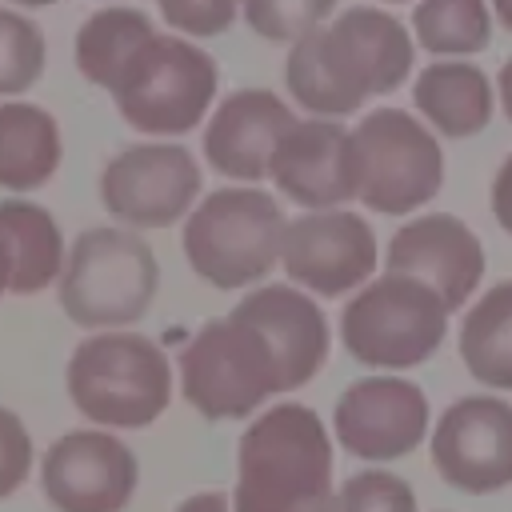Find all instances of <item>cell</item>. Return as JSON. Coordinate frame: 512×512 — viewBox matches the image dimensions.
<instances>
[{
	"instance_id": "cell-1",
	"label": "cell",
	"mask_w": 512,
	"mask_h": 512,
	"mask_svg": "<svg viewBox=\"0 0 512 512\" xmlns=\"http://www.w3.org/2000/svg\"><path fill=\"white\" fill-rule=\"evenodd\" d=\"M412 56L416 44L392 12L356 4L288 48L284 84L300 108L336 120L360 112L372 96L396 92L412 72Z\"/></svg>"
},
{
	"instance_id": "cell-2",
	"label": "cell",
	"mask_w": 512,
	"mask_h": 512,
	"mask_svg": "<svg viewBox=\"0 0 512 512\" xmlns=\"http://www.w3.org/2000/svg\"><path fill=\"white\" fill-rule=\"evenodd\" d=\"M232 512H336L332 436L308 404H276L236 444Z\"/></svg>"
},
{
	"instance_id": "cell-3",
	"label": "cell",
	"mask_w": 512,
	"mask_h": 512,
	"mask_svg": "<svg viewBox=\"0 0 512 512\" xmlns=\"http://www.w3.org/2000/svg\"><path fill=\"white\" fill-rule=\"evenodd\" d=\"M68 400L104 428H148L172 400V364L140 332H100L72 348L64 368Z\"/></svg>"
},
{
	"instance_id": "cell-4",
	"label": "cell",
	"mask_w": 512,
	"mask_h": 512,
	"mask_svg": "<svg viewBox=\"0 0 512 512\" xmlns=\"http://www.w3.org/2000/svg\"><path fill=\"white\" fill-rule=\"evenodd\" d=\"M160 288V264L144 236L128 228H84L60 272V308L76 328H128L144 320Z\"/></svg>"
},
{
	"instance_id": "cell-5",
	"label": "cell",
	"mask_w": 512,
	"mask_h": 512,
	"mask_svg": "<svg viewBox=\"0 0 512 512\" xmlns=\"http://www.w3.org/2000/svg\"><path fill=\"white\" fill-rule=\"evenodd\" d=\"M284 228L288 216L272 192L252 184L216 188L192 208L184 224V256L204 284L220 292L248 288L280 264Z\"/></svg>"
},
{
	"instance_id": "cell-6",
	"label": "cell",
	"mask_w": 512,
	"mask_h": 512,
	"mask_svg": "<svg viewBox=\"0 0 512 512\" xmlns=\"http://www.w3.org/2000/svg\"><path fill=\"white\" fill-rule=\"evenodd\" d=\"M216 84L220 68L200 44L188 36L152 32L112 80L108 96L132 128L148 136H184L208 116Z\"/></svg>"
},
{
	"instance_id": "cell-7",
	"label": "cell",
	"mask_w": 512,
	"mask_h": 512,
	"mask_svg": "<svg viewBox=\"0 0 512 512\" xmlns=\"http://www.w3.org/2000/svg\"><path fill=\"white\" fill-rule=\"evenodd\" d=\"M444 300L400 272H384L356 288L340 312V344L356 364L368 368H416L448 336Z\"/></svg>"
},
{
	"instance_id": "cell-8",
	"label": "cell",
	"mask_w": 512,
	"mask_h": 512,
	"mask_svg": "<svg viewBox=\"0 0 512 512\" xmlns=\"http://www.w3.org/2000/svg\"><path fill=\"white\" fill-rule=\"evenodd\" d=\"M180 392L208 420H240L252 416L272 392H284V380L264 332L228 312L200 324L184 344Z\"/></svg>"
},
{
	"instance_id": "cell-9",
	"label": "cell",
	"mask_w": 512,
	"mask_h": 512,
	"mask_svg": "<svg viewBox=\"0 0 512 512\" xmlns=\"http://www.w3.org/2000/svg\"><path fill=\"white\" fill-rule=\"evenodd\" d=\"M352 152L360 200L380 216H408L444 184V152L432 128L404 108H372L352 128Z\"/></svg>"
},
{
	"instance_id": "cell-10",
	"label": "cell",
	"mask_w": 512,
	"mask_h": 512,
	"mask_svg": "<svg viewBox=\"0 0 512 512\" xmlns=\"http://www.w3.org/2000/svg\"><path fill=\"white\" fill-rule=\"evenodd\" d=\"M200 196V164L184 144H132L100 172V204L132 228H168Z\"/></svg>"
},
{
	"instance_id": "cell-11",
	"label": "cell",
	"mask_w": 512,
	"mask_h": 512,
	"mask_svg": "<svg viewBox=\"0 0 512 512\" xmlns=\"http://www.w3.org/2000/svg\"><path fill=\"white\" fill-rule=\"evenodd\" d=\"M432 464L440 480L468 496L512 484V404L476 392L452 400L432 428Z\"/></svg>"
},
{
	"instance_id": "cell-12",
	"label": "cell",
	"mask_w": 512,
	"mask_h": 512,
	"mask_svg": "<svg viewBox=\"0 0 512 512\" xmlns=\"http://www.w3.org/2000/svg\"><path fill=\"white\" fill-rule=\"evenodd\" d=\"M376 232L360 212L348 208H324V212H300L284 228L280 264L292 284L316 296H344L352 288H364L376 272Z\"/></svg>"
},
{
	"instance_id": "cell-13",
	"label": "cell",
	"mask_w": 512,
	"mask_h": 512,
	"mask_svg": "<svg viewBox=\"0 0 512 512\" xmlns=\"http://www.w3.org/2000/svg\"><path fill=\"white\" fill-rule=\"evenodd\" d=\"M136 480L132 448L100 428L64 432L40 460V492L56 512H124Z\"/></svg>"
},
{
	"instance_id": "cell-14",
	"label": "cell",
	"mask_w": 512,
	"mask_h": 512,
	"mask_svg": "<svg viewBox=\"0 0 512 512\" xmlns=\"http://www.w3.org/2000/svg\"><path fill=\"white\" fill-rule=\"evenodd\" d=\"M332 428L356 460H400L428 436V400L404 376H364L340 392Z\"/></svg>"
},
{
	"instance_id": "cell-15",
	"label": "cell",
	"mask_w": 512,
	"mask_h": 512,
	"mask_svg": "<svg viewBox=\"0 0 512 512\" xmlns=\"http://www.w3.org/2000/svg\"><path fill=\"white\" fill-rule=\"evenodd\" d=\"M384 272H400L428 284L444 300V308L456 312L480 288L484 244L460 216L428 212L392 232L384 252Z\"/></svg>"
},
{
	"instance_id": "cell-16",
	"label": "cell",
	"mask_w": 512,
	"mask_h": 512,
	"mask_svg": "<svg viewBox=\"0 0 512 512\" xmlns=\"http://www.w3.org/2000/svg\"><path fill=\"white\" fill-rule=\"evenodd\" d=\"M272 184L300 208L324 212L360 200V172L352 152V128H340L328 116L296 120L272 152Z\"/></svg>"
},
{
	"instance_id": "cell-17",
	"label": "cell",
	"mask_w": 512,
	"mask_h": 512,
	"mask_svg": "<svg viewBox=\"0 0 512 512\" xmlns=\"http://www.w3.org/2000/svg\"><path fill=\"white\" fill-rule=\"evenodd\" d=\"M296 128V112L268 88H240L216 104L204 128V160L228 180L256 184L272 168L276 144Z\"/></svg>"
},
{
	"instance_id": "cell-18",
	"label": "cell",
	"mask_w": 512,
	"mask_h": 512,
	"mask_svg": "<svg viewBox=\"0 0 512 512\" xmlns=\"http://www.w3.org/2000/svg\"><path fill=\"white\" fill-rule=\"evenodd\" d=\"M232 316H240L264 332L268 348L276 352L284 392L308 384L320 372L332 336H328V320H324L320 304L308 292L288 288V284L252 288L248 296H240Z\"/></svg>"
},
{
	"instance_id": "cell-19",
	"label": "cell",
	"mask_w": 512,
	"mask_h": 512,
	"mask_svg": "<svg viewBox=\"0 0 512 512\" xmlns=\"http://www.w3.org/2000/svg\"><path fill=\"white\" fill-rule=\"evenodd\" d=\"M412 104L416 112L444 136H480L492 120V80L484 68L464 64V60H440L420 68L412 84Z\"/></svg>"
},
{
	"instance_id": "cell-20",
	"label": "cell",
	"mask_w": 512,
	"mask_h": 512,
	"mask_svg": "<svg viewBox=\"0 0 512 512\" xmlns=\"http://www.w3.org/2000/svg\"><path fill=\"white\" fill-rule=\"evenodd\" d=\"M60 156V124L48 108L28 100L0 104V188L32 192L48 184L60 168Z\"/></svg>"
},
{
	"instance_id": "cell-21",
	"label": "cell",
	"mask_w": 512,
	"mask_h": 512,
	"mask_svg": "<svg viewBox=\"0 0 512 512\" xmlns=\"http://www.w3.org/2000/svg\"><path fill=\"white\" fill-rule=\"evenodd\" d=\"M0 232H4L8 256H12V284H8V292L36 296L52 280H60L68 248H64L60 224L52 220L48 208H40L32 200H20V196L0 200Z\"/></svg>"
},
{
	"instance_id": "cell-22",
	"label": "cell",
	"mask_w": 512,
	"mask_h": 512,
	"mask_svg": "<svg viewBox=\"0 0 512 512\" xmlns=\"http://www.w3.org/2000/svg\"><path fill=\"white\" fill-rule=\"evenodd\" d=\"M460 360L476 384L512 392V280L492 284L460 320Z\"/></svg>"
},
{
	"instance_id": "cell-23",
	"label": "cell",
	"mask_w": 512,
	"mask_h": 512,
	"mask_svg": "<svg viewBox=\"0 0 512 512\" xmlns=\"http://www.w3.org/2000/svg\"><path fill=\"white\" fill-rule=\"evenodd\" d=\"M152 32H156L152 20H148L140 8H132V4H108V8L92 12V16L80 24L76 44H72L80 76H84L88 84H96V88L108 92L112 80L128 68V60L140 52V44H144Z\"/></svg>"
},
{
	"instance_id": "cell-24",
	"label": "cell",
	"mask_w": 512,
	"mask_h": 512,
	"mask_svg": "<svg viewBox=\"0 0 512 512\" xmlns=\"http://www.w3.org/2000/svg\"><path fill=\"white\" fill-rule=\"evenodd\" d=\"M416 44L432 56H476L492 44L488 0H420L412 8Z\"/></svg>"
},
{
	"instance_id": "cell-25",
	"label": "cell",
	"mask_w": 512,
	"mask_h": 512,
	"mask_svg": "<svg viewBox=\"0 0 512 512\" xmlns=\"http://www.w3.org/2000/svg\"><path fill=\"white\" fill-rule=\"evenodd\" d=\"M44 32L16 8H0V96L28 92L44 72Z\"/></svg>"
},
{
	"instance_id": "cell-26",
	"label": "cell",
	"mask_w": 512,
	"mask_h": 512,
	"mask_svg": "<svg viewBox=\"0 0 512 512\" xmlns=\"http://www.w3.org/2000/svg\"><path fill=\"white\" fill-rule=\"evenodd\" d=\"M336 0H244V20L260 40L296 44L304 32L328 24Z\"/></svg>"
},
{
	"instance_id": "cell-27",
	"label": "cell",
	"mask_w": 512,
	"mask_h": 512,
	"mask_svg": "<svg viewBox=\"0 0 512 512\" xmlns=\"http://www.w3.org/2000/svg\"><path fill=\"white\" fill-rule=\"evenodd\" d=\"M336 512H416V492L396 472L368 468V472H352L340 484Z\"/></svg>"
},
{
	"instance_id": "cell-28",
	"label": "cell",
	"mask_w": 512,
	"mask_h": 512,
	"mask_svg": "<svg viewBox=\"0 0 512 512\" xmlns=\"http://www.w3.org/2000/svg\"><path fill=\"white\" fill-rule=\"evenodd\" d=\"M160 16L180 36H224L244 0H156Z\"/></svg>"
},
{
	"instance_id": "cell-29",
	"label": "cell",
	"mask_w": 512,
	"mask_h": 512,
	"mask_svg": "<svg viewBox=\"0 0 512 512\" xmlns=\"http://www.w3.org/2000/svg\"><path fill=\"white\" fill-rule=\"evenodd\" d=\"M32 472V436L24 420L0 404V500L12 496Z\"/></svg>"
},
{
	"instance_id": "cell-30",
	"label": "cell",
	"mask_w": 512,
	"mask_h": 512,
	"mask_svg": "<svg viewBox=\"0 0 512 512\" xmlns=\"http://www.w3.org/2000/svg\"><path fill=\"white\" fill-rule=\"evenodd\" d=\"M492 216H496V224L512 236V152H508V160L496 168V180H492Z\"/></svg>"
},
{
	"instance_id": "cell-31",
	"label": "cell",
	"mask_w": 512,
	"mask_h": 512,
	"mask_svg": "<svg viewBox=\"0 0 512 512\" xmlns=\"http://www.w3.org/2000/svg\"><path fill=\"white\" fill-rule=\"evenodd\" d=\"M176 512H232V496H224V492L208 488V492L188 496V500H184Z\"/></svg>"
},
{
	"instance_id": "cell-32",
	"label": "cell",
	"mask_w": 512,
	"mask_h": 512,
	"mask_svg": "<svg viewBox=\"0 0 512 512\" xmlns=\"http://www.w3.org/2000/svg\"><path fill=\"white\" fill-rule=\"evenodd\" d=\"M500 104H504V116H508V124H512V56H508L504 68H500Z\"/></svg>"
},
{
	"instance_id": "cell-33",
	"label": "cell",
	"mask_w": 512,
	"mask_h": 512,
	"mask_svg": "<svg viewBox=\"0 0 512 512\" xmlns=\"http://www.w3.org/2000/svg\"><path fill=\"white\" fill-rule=\"evenodd\" d=\"M8 284H12V256H8V240L0 232V296L8 292Z\"/></svg>"
},
{
	"instance_id": "cell-34",
	"label": "cell",
	"mask_w": 512,
	"mask_h": 512,
	"mask_svg": "<svg viewBox=\"0 0 512 512\" xmlns=\"http://www.w3.org/2000/svg\"><path fill=\"white\" fill-rule=\"evenodd\" d=\"M488 4H492L496 20H500V24H504V28L512 32V0H488Z\"/></svg>"
},
{
	"instance_id": "cell-35",
	"label": "cell",
	"mask_w": 512,
	"mask_h": 512,
	"mask_svg": "<svg viewBox=\"0 0 512 512\" xmlns=\"http://www.w3.org/2000/svg\"><path fill=\"white\" fill-rule=\"evenodd\" d=\"M12 4H24V8H48V4H60V0H12Z\"/></svg>"
},
{
	"instance_id": "cell-36",
	"label": "cell",
	"mask_w": 512,
	"mask_h": 512,
	"mask_svg": "<svg viewBox=\"0 0 512 512\" xmlns=\"http://www.w3.org/2000/svg\"><path fill=\"white\" fill-rule=\"evenodd\" d=\"M384 4H400V0H384Z\"/></svg>"
}]
</instances>
